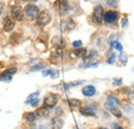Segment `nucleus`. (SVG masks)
Returning <instances> with one entry per match:
<instances>
[{"label": "nucleus", "mask_w": 134, "mask_h": 129, "mask_svg": "<svg viewBox=\"0 0 134 129\" xmlns=\"http://www.w3.org/2000/svg\"><path fill=\"white\" fill-rule=\"evenodd\" d=\"M51 21V15L48 10H43L41 12L38 17H37V21H36V24L37 26L39 27H43L46 25H48Z\"/></svg>", "instance_id": "obj_1"}, {"label": "nucleus", "mask_w": 134, "mask_h": 129, "mask_svg": "<svg viewBox=\"0 0 134 129\" xmlns=\"http://www.w3.org/2000/svg\"><path fill=\"white\" fill-rule=\"evenodd\" d=\"M58 99H59V96H58L57 94H54V93L48 94L47 96L44 97V100H43V106H44V108H48V109L54 108V106L57 104Z\"/></svg>", "instance_id": "obj_2"}, {"label": "nucleus", "mask_w": 134, "mask_h": 129, "mask_svg": "<svg viewBox=\"0 0 134 129\" xmlns=\"http://www.w3.org/2000/svg\"><path fill=\"white\" fill-rule=\"evenodd\" d=\"M25 14H26V16L28 17L30 20H35V19H37V17H38V15L40 13H39V9H38V7L36 5L28 4L25 7Z\"/></svg>", "instance_id": "obj_3"}, {"label": "nucleus", "mask_w": 134, "mask_h": 129, "mask_svg": "<svg viewBox=\"0 0 134 129\" xmlns=\"http://www.w3.org/2000/svg\"><path fill=\"white\" fill-rule=\"evenodd\" d=\"M103 15H104V13H103V8H102V6H101V5H97V6L94 8L93 16H92L93 17V21H94V23L100 25L101 23H102Z\"/></svg>", "instance_id": "obj_4"}, {"label": "nucleus", "mask_w": 134, "mask_h": 129, "mask_svg": "<svg viewBox=\"0 0 134 129\" xmlns=\"http://www.w3.org/2000/svg\"><path fill=\"white\" fill-rule=\"evenodd\" d=\"M10 15L14 20L19 21V22H21L24 19V13H23L21 6H13L10 9Z\"/></svg>", "instance_id": "obj_5"}, {"label": "nucleus", "mask_w": 134, "mask_h": 129, "mask_svg": "<svg viewBox=\"0 0 134 129\" xmlns=\"http://www.w3.org/2000/svg\"><path fill=\"white\" fill-rule=\"evenodd\" d=\"M118 18H119V14H118L117 12H115V10H108V12L104 13V15H103L104 21L106 23H108V24L116 22L118 20Z\"/></svg>", "instance_id": "obj_6"}, {"label": "nucleus", "mask_w": 134, "mask_h": 129, "mask_svg": "<svg viewBox=\"0 0 134 129\" xmlns=\"http://www.w3.org/2000/svg\"><path fill=\"white\" fill-rule=\"evenodd\" d=\"M80 113L83 116H89V117H93L95 116V108L93 105H86L84 108L80 109Z\"/></svg>", "instance_id": "obj_7"}, {"label": "nucleus", "mask_w": 134, "mask_h": 129, "mask_svg": "<svg viewBox=\"0 0 134 129\" xmlns=\"http://www.w3.org/2000/svg\"><path fill=\"white\" fill-rule=\"evenodd\" d=\"M15 27V22L10 17H5L3 21V29L5 31H12Z\"/></svg>", "instance_id": "obj_8"}, {"label": "nucleus", "mask_w": 134, "mask_h": 129, "mask_svg": "<svg viewBox=\"0 0 134 129\" xmlns=\"http://www.w3.org/2000/svg\"><path fill=\"white\" fill-rule=\"evenodd\" d=\"M58 8L60 10L61 14H65L66 12L69 10V3H68V0H58Z\"/></svg>", "instance_id": "obj_9"}, {"label": "nucleus", "mask_w": 134, "mask_h": 129, "mask_svg": "<svg viewBox=\"0 0 134 129\" xmlns=\"http://www.w3.org/2000/svg\"><path fill=\"white\" fill-rule=\"evenodd\" d=\"M110 113H113L117 118H122V113H121V111L118 109L117 106H114V105H110V104H108L107 102L105 103V105H104Z\"/></svg>", "instance_id": "obj_10"}, {"label": "nucleus", "mask_w": 134, "mask_h": 129, "mask_svg": "<svg viewBox=\"0 0 134 129\" xmlns=\"http://www.w3.org/2000/svg\"><path fill=\"white\" fill-rule=\"evenodd\" d=\"M95 93H96V89L93 86H86L83 89V94L87 97L93 96V95H95Z\"/></svg>", "instance_id": "obj_11"}, {"label": "nucleus", "mask_w": 134, "mask_h": 129, "mask_svg": "<svg viewBox=\"0 0 134 129\" xmlns=\"http://www.w3.org/2000/svg\"><path fill=\"white\" fill-rule=\"evenodd\" d=\"M63 127V121L56 117L54 119H52V129H61Z\"/></svg>", "instance_id": "obj_12"}, {"label": "nucleus", "mask_w": 134, "mask_h": 129, "mask_svg": "<svg viewBox=\"0 0 134 129\" xmlns=\"http://www.w3.org/2000/svg\"><path fill=\"white\" fill-rule=\"evenodd\" d=\"M73 54L79 57V58H85L87 56V49L85 48H77L73 51Z\"/></svg>", "instance_id": "obj_13"}, {"label": "nucleus", "mask_w": 134, "mask_h": 129, "mask_svg": "<svg viewBox=\"0 0 134 129\" xmlns=\"http://www.w3.org/2000/svg\"><path fill=\"white\" fill-rule=\"evenodd\" d=\"M13 80V74L6 72L5 70L0 74V81L1 82H5V83H9V82Z\"/></svg>", "instance_id": "obj_14"}, {"label": "nucleus", "mask_w": 134, "mask_h": 129, "mask_svg": "<svg viewBox=\"0 0 134 129\" xmlns=\"http://www.w3.org/2000/svg\"><path fill=\"white\" fill-rule=\"evenodd\" d=\"M53 44L56 46V48L57 49H62L64 46H65L64 40H63L62 38H60V37H55V38L53 39Z\"/></svg>", "instance_id": "obj_15"}, {"label": "nucleus", "mask_w": 134, "mask_h": 129, "mask_svg": "<svg viewBox=\"0 0 134 129\" xmlns=\"http://www.w3.org/2000/svg\"><path fill=\"white\" fill-rule=\"evenodd\" d=\"M49 110H48V108H41V109H38L37 111H36V115L38 116V117H42V118H47L48 116H49Z\"/></svg>", "instance_id": "obj_16"}, {"label": "nucleus", "mask_w": 134, "mask_h": 129, "mask_svg": "<svg viewBox=\"0 0 134 129\" xmlns=\"http://www.w3.org/2000/svg\"><path fill=\"white\" fill-rule=\"evenodd\" d=\"M68 104H69L70 108L75 109V108H80V105H81V101H80L79 99L71 98V99H68Z\"/></svg>", "instance_id": "obj_17"}, {"label": "nucleus", "mask_w": 134, "mask_h": 129, "mask_svg": "<svg viewBox=\"0 0 134 129\" xmlns=\"http://www.w3.org/2000/svg\"><path fill=\"white\" fill-rule=\"evenodd\" d=\"M107 103L110 104V105H114V106H119V105H120V101H119V99L115 96L107 97Z\"/></svg>", "instance_id": "obj_18"}, {"label": "nucleus", "mask_w": 134, "mask_h": 129, "mask_svg": "<svg viewBox=\"0 0 134 129\" xmlns=\"http://www.w3.org/2000/svg\"><path fill=\"white\" fill-rule=\"evenodd\" d=\"M24 118L28 122H34L37 118V115H36V113H25L24 114Z\"/></svg>", "instance_id": "obj_19"}, {"label": "nucleus", "mask_w": 134, "mask_h": 129, "mask_svg": "<svg viewBox=\"0 0 134 129\" xmlns=\"http://www.w3.org/2000/svg\"><path fill=\"white\" fill-rule=\"evenodd\" d=\"M38 95H39V92H34V93H32V94H30V95L28 96V98H27V100H26V103H30L33 99L37 98Z\"/></svg>", "instance_id": "obj_20"}, {"label": "nucleus", "mask_w": 134, "mask_h": 129, "mask_svg": "<svg viewBox=\"0 0 134 129\" xmlns=\"http://www.w3.org/2000/svg\"><path fill=\"white\" fill-rule=\"evenodd\" d=\"M110 47H111V48H116L117 50H119L120 52H122V51H123V47H122V45H121L120 42H118V41H113V42H110Z\"/></svg>", "instance_id": "obj_21"}, {"label": "nucleus", "mask_w": 134, "mask_h": 129, "mask_svg": "<svg viewBox=\"0 0 134 129\" xmlns=\"http://www.w3.org/2000/svg\"><path fill=\"white\" fill-rule=\"evenodd\" d=\"M115 62H116V55L114 53H110V55H109V57L107 59V63L108 64H114Z\"/></svg>", "instance_id": "obj_22"}, {"label": "nucleus", "mask_w": 134, "mask_h": 129, "mask_svg": "<svg viewBox=\"0 0 134 129\" xmlns=\"http://www.w3.org/2000/svg\"><path fill=\"white\" fill-rule=\"evenodd\" d=\"M44 66H43V64H37V65H34V66H32L31 67V71H37V70H39V69H42Z\"/></svg>", "instance_id": "obj_23"}, {"label": "nucleus", "mask_w": 134, "mask_h": 129, "mask_svg": "<svg viewBox=\"0 0 134 129\" xmlns=\"http://www.w3.org/2000/svg\"><path fill=\"white\" fill-rule=\"evenodd\" d=\"M95 56H97V52H91V54L88 56V57H86V58H84L85 61H89V60H91V59H93V57H95Z\"/></svg>", "instance_id": "obj_24"}, {"label": "nucleus", "mask_w": 134, "mask_h": 129, "mask_svg": "<svg viewBox=\"0 0 134 129\" xmlns=\"http://www.w3.org/2000/svg\"><path fill=\"white\" fill-rule=\"evenodd\" d=\"M98 65H99V63H88L86 65H82L81 67H83V68H92V67H97Z\"/></svg>", "instance_id": "obj_25"}, {"label": "nucleus", "mask_w": 134, "mask_h": 129, "mask_svg": "<svg viewBox=\"0 0 134 129\" xmlns=\"http://www.w3.org/2000/svg\"><path fill=\"white\" fill-rule=\"evenodd\" d=\"M106 3H107L109 6H111V7H116L118 5L117 0H106Z\"/></svg>", "instance_id": "obj_26"}, {"label": "nucleus", "mask_w": 134, "mask_h": 129, "mask_svg": "<svg viewBox=\"0 0 134 129\" xmlns=\"http://www.w3.org/2000/svg\"><path fill=\"white\" fill-rule=\"evenodd\" d=\"M81 46H82V41H81V40H76V41H73V42H72V47H73V48L77 49V48H80Z\"/></svg>", "instance_id": "obj_27"}, {"label": "nucleus", "mask_w": 134, "mask_h": 129, "mask_svg": "<svg viewBox=\"0 0 134 129\" xmlns=\"http://www.w3.org/2000/svg\"><path fill=\"white\" fill-rule=\"evenodd\" d=\"M38 102H39V99H38V97H37V98L33 99V100H32V101L30 102V104H31V105H32L33 108H35V106H36V105L38 104Z\"/></svg>", "instance_id": "obj_28"}, {"label": "nucleus", "mask_w": 134, "mask_h": 129, "mask_svg": "<svg viewBox=\"0 0 134 129\" xmlns=\"http://www.w3.org/2000/svg\"><path fill=\"white\" fill-rule=\"evenodd\" d=\"M122 26H123V27H127V26H128V19H127V18H124V19L122 20Z\"/></svg>", "instance_id": "obj_29"}, {"label": "nucleus", "mask_w": 134, "mask_h": 129, "mask_svg": "<svg viewBox=\"0 0 134 129\" xmlns=\"http://www.w3.org/2000/svg\"><path fill=\"white\" fill-rule=\"evenodd\" d=\"M122 84V79H115L114 80V85L115 86H120Z\"/></svg>", "instance_id": "obj_30"}, {"label": "nucleus", "mask_w": 134, "mask_h": 129, "mask_svg": "<svg viewBox=\"0 0 134 129\" xmlns=\"http://www.w3.org/2000/svg\"><path fill=\"white\" fill-rule=\"evenodd\" d=\"M121 53H122V52H121ZM126 57H127V55H126V54H124V53H122V54L120 55V59H121V60H123V62H124V63H126Z\"/></svg>", "instance_id": "obj_31"}, {"label": "nucleus", "mask_w": 134, "mask_h": 129, "mask_svg": "<svg viewBox=\"0 0 134 129\" xmlns=\"http://www.w3.org/2000/svg\"><path fill=\"white\" fill-rule=\"evenodd\" d=\"M58 73H59V71H57V70H56V71H55V70H52L51 77L54 78V79H55V78H58Z\"/></svg>", "instance_id": "obj_32"}, {"label": "nucleus", "mask_w": 134, "mask_h": 129, "mask_svg": "<svg viewBox=\"0 0 134 129\" xmlns=\"http://www.w3.org/2000/svg\"><path fill=\"white\" fill-rule=\"evenodd\" d=\"M51 73H52V70L48 69V70H44V71L42 72V76H43V77H48V76H50Z\"/></svg>", "instance_id": "obj_33"}, {"label": "nucleus", "mask_w": 134, "mask_h": 129, "mask_svg": "<svg viewBox=\"0 0 134 129\" xmlns=\"http://www.w3.org/2000/svg\"><path fill=\"white\" fill-rule=\"evenodd\" d=\"M114 129H124L121 125H119L118 123H114Z\"/></svg>", "instance_id": "obj_34"}, {"label": "nucleus", "mask_w": 134, "mask_h": 129, "mask_svg": "<svg viewBox=\"0 0 134 129\" xmlns=\"http://www.w3.org/2000/svg\"><path fill=\"white\" fill-rule=\"evenodd\" d=\"M2 10H3V3H1V2H0V15H1Z\"/></svg>", "instance_id": "obj_35"}, {"label": "nucleus", "mask_w": 134, "mask_h": 129, "mask_svg": "<svg viewBox=\"0 0 134 129\" xmlns=\"http://www.w3.org/2000/svg\"><path fill=\"white\" fill-rule=\"evenodd\" d=\"M23 1H29V2H35V1H37V0H23Z\"/></svg>", "instance_id": "obj_36"}, {"label": "nucleus", "mask_w": 134, "mask_h": 129, "mask_svg": "<svg viewBox=\"0 0 134 129\" xmlns=\"http://www.w3.org/2000/svg\"><path fill=\"white\" fill-rule=\"evenodd\" d=\"M99 129H107V128H104V127H101V128H99Z\"/></svg>", "instance_id": "obj_37"}]
</instances>
